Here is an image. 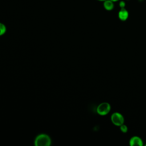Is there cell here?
I'll return each instance as SVG.
<instances>
[{"label":"cell","mask_w":146,"mask_h":146,"mask_svg":"<svg viewBox=\"0 0 146 146\" xmlns=\"http://www.w3.org/2000/svg\"><path fill=\"white\" fill-rule=\"evenodd\" d=\"M51 144L50 137L45 133H40L36 136L34 145L36 146H49Z\"/></svg>","instance_id":"1"},{"label":"cell","mask_w":146,"mask_h":146,"mask_svg":"<svg viewBox=\"0 0 146 146\" xmlns=\"http://www.w3.org/2000/svg\"><path fill=\"white\" fill-rule=\"evenodd\" d=\"M111 107L110 103L107 102H103L99 104L96 108L97 113L100 116H105L110 112Z\"/></svg>","instance_id":"2"},{"label":"cell","mask_w":146,"mask_h":146,"mask_svg":"<svg viewBox=\"0 0 146 146\" xmlns=\"http://www.w3.org/2000/svg\"><path fill=\"white\" fill-rule=\"evenodd\" d=\"M111 120L113 124L116 126H120L124 123V117L123 115L118 112L112 113L111 116Z\"/></svg>","instance_id":"3"},{"label":"cell","mask_w":146,"mask_h":146,"mask_svg":"<svg viewBox=\"0 0 146 146\" xmlns=\"http://www.w3.org/2000/svg\"><path fill=\"white\" fill-rule=\"evenodd\" d=\"M129 144L131 146H135V145L143 146L144 145L143 140L139 136H132L129 139Z\"/></svg>","instance_id":"4"},{"label":"cell","mask_w":146,"mask_h":146,"mask_svg":"<svg viewBox=\"0 0 146 146\" xmlns=\"http://www.w3.org/2000/svg\"><path fill=\"white\" fill-rule=\"evenodd\" d=\"M129 17L128 11L124 7L121 8L118 12V18L121 21H125Z\"/></svg>","instance_id":"5"},{"label":"cell","mask_w":146,"mask_h":146,"mask_svg":"<svg viewBox=\"0 0 146 146\" xmlns=\"http://www.w3.org/2000/svg\"><path fill=\"white\" fill-rule=\"evenodd\" d=\"M103 7L107 11H111L114 8V2L111 0H106L103 2Z\"/></svg>","instance_id":"6"},{"label":"cell","mask_w":146,"mask_h":146,"mask_svg":"<svg viewBox=\"0 0 146 146\" xmlns=\"http://www.w3.org/2000/svg\"><path fill=\"white\" fill-rule=\"evenodd\" d=\"M6 31V26L2 23L0 22V36L3 35Z\"/></svg>","instance_id":"7"},{"label":"cell","mask_w":146,"mask_h":146,"mask_svg":"<svg viewBox=\"0 0 146 146\" xmlns=\"http://www.w3.org/2000/svg\"><path fill=\"white\" fill-rule=\"evenodd\" d=\"M119 127H120V131L123 133H127V131H128V127L125 124H123L121 125H120Z\"/></svg>","instance_id":"8"},{"label":"cell","mask_w":146,"mask_h":146,"mask_svg":"<svg viewBox=\"0 0 146 146\" xmlns=\"http://www.w3.org/2000/svg\"><path fill=\"white\" fill-rule=\"evenodd\" d=\"M125 5H126L125 2L124 1H120L119 3V6L120 7V9L121 8H124L125 7Z\"/></svg>","instance_id":"9"},{"label":"cell","mask_w":146,"mask_h":146,"mask_svg":"<svg viewBox=\"0 0 146 146\" xmlns=\"http://www.w3.org/2000/svg\"><path fill=\"white\" fill-rule=\"evenodd\" d=\"M111 1H112V2H116L119 1V0H111Z\"/></svg>","instance_id":"10"},{"label":"cell","mask_w":146,"mask_h":146,"mask_svg":"<svg viewBox=\"0 0 146 146\" xmlns=\"http://www.w3.org/2000/svg\"><path fill=\"white\" fill-rule=\"evenodd\" d=\"M97 1H102V2H104V1H106V0H97Z\"/></svg>","instance_id":"11"},{"label":"cell","mask_w":146,"mask_h":146,"mask_svg":"<svg viewBox=\"0 0 146 146\" xmlns=\"http://www.w3.org/2000/svg\"><path fill=\"white\" fill-rule=\"evenodd\" d=\"M127 1H129V0H127Z\"/></svg>","instance_id":"12"},{"label":"cell","mask_w":146,"mask_h":146,"mask_svg":"<svg viewBox=\"0 0 146 146\" xmlns=\"http://www.w3.org/2000/svg\"><path fill=\"white\" fill-rule=\"evenodd\" d=\"M145 146H146V144H145Z\"/></svg>","instance_id":"13"}]
</instances>
